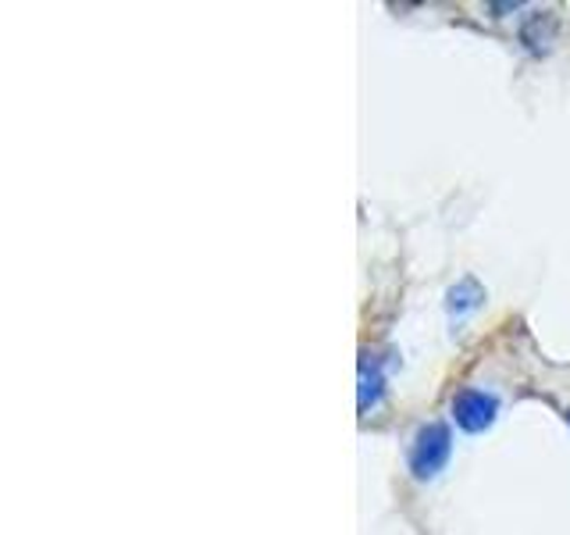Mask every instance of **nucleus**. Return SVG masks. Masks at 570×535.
<instances>
[{
    "label": "nucleus",
    "instance_id": "nucleus-2",
    "mask_svg": "<svg viewBox=\"0 0 570 535\" xmlns=\"http://www.w3.org/2000/svg\"><path fill=\"white\" fill-rule=\"evenodd\" d=\"M495 410H499L495 397H489V392H481V389H463L453 400V418L463 432H485L495 421Z\"/></svg>",
    "mask_w": 570,
    "mask_h": 535
},
{
    "label": "nucleus",
    "instance_id": "nucleus-1",
    "mask_svg": "<svg viewBox=\"0 0 570 535\" xmlns=\"http://www.w3.org/2000/svg\"><path fill=\"white\" fill-rule=\"evenodd\" d=\"M453 454V432H450V425H442V421H432V425H424L417 428V436H414V446H410V471H414V478H435L442 468H445V460H450Z\"/></svg>",
    "mask_w": 570,
    "mask_h": 535
},
{
    "label": "nucleus",
    "instance_id": "nucleus-5",
    "mask_svg": "<svg viewBox=\"0 0 570 535\" xmlns=\"http://www.w3.org/2000/svg\"><path fill=\"white\" fill-rule=\"evenodd\" d=\"M567 425H570V410H567Z\"/></svg>",
    "mask_w": 570,
    "mask_h": 535
},
{
    "label": "nucleus",
    "instance_id": "nucleus-4",
    "mask_svg": "<svg viewBox=\"0 0 570 535\" xmlns=\"http://www.w3.org/2000/svg\"><path fill=\"white\" fill-rule=\"evenodd\" d=\"M382 400V371L361 361V410H371Z\"/></svg>",
    "mask_w": 570,
    "mask_h": 535
},
{
    "label": "nucleus",
    "instance_id": "nucleus-3",
    "mask_svg": "<svg viewBox=\"0 0 570 535\" xmlns=\"http://www.w3.org/2000/svg\"><path fill=\"white\" fill-rule=\"evenodd\" d=\"M481 300H485V293H481V285H478L474 279H463L460 285H453V290H450V311H453V314L474 311Z\"/></svg>",
    "mask_w": 570,
    "mask_h": 535
}]
</instances>
